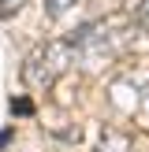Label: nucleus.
Masks as SVG:
<instances>
[{
    "label": "nucleus",
    "mask_w": 149,
    "mask_h": 152,
    "mask_svg": "<svg viewBox=\"0 0 149 152\" xmlns=\"http://www.w3.org/2000/svg\"><path fill=\"white\" fill-rule=\"evenodd\" d=\"M19 7H22V0H0V15H11Z\"/></svg>",
    "instance_id": "20e7f679"
},
{
    "label": "nucleus",
    "mask_w": 149,
    "mask_h": 152,
    "mask_svg": "<svg viewBox=\"0 0 149 152\" xmlns=\"http://www.w3.org/2000/svg\"><path fill=\"white\" fill-rule=\"evenodd\" d=\"M71 4H74V0H49V15H63Z\"/></svg>",
    "instance_id": "7ed1b4c3"
},
{
    "label": "nucleus",
    "mask_w": 149,
    "mask_h": 152,
    "mask_svg": "<svg viewBox=\"0 0 149 152\" xmlns=\"http://www.w3.org/2000/svg\"><path fill=\"white\" fill-rule=\"evenodd\" d=\"M134 19H138L142 30H149V0H142V4H138V15H134Z\"/></svg>",
    "instance_id": "f03ea898"
},
{
    "label": "nucleus",
    "mask_w": 149,
    "mask_h": 152,
    "mask_svg": "<svg viewBox=\"0 0 149 152\" xmlns=\"http://www.w3.org/2000/svg\"><path fill=\"white\" fill-rule=\"evenodd\" d=\"M34 63H41L45 71L30 74V82H34V86H52V82H56V74H63V71H67V63H71V45H63V41L49 45V48H45L41 56L34 59Z\"/></svg>",
    "instance_id": "f257e3e1"
}]
</instances>
